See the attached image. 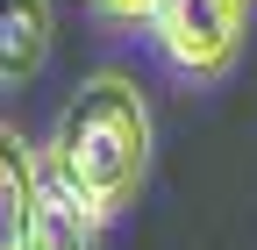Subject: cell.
Returning a JSON list of instances; mask_svg holds the SVG:
<instances>
[{
    "mask_svg": "<svg viewBox=\"0 0 257 250\" xmlns=\"http://www.w3.org/2000/svg\"><path fill=\"white\" fill-rule=\"evenodd\" d=\"M100 222L107 214L43 158V193H36V214H29L22 250H100Z\"/></svg>",
    "mask_w": 257,
    "mask_h": 250,
    "instance_id": "3",
    "label": "cell"
},
{
    "mask_svg": "<svg viewBox=\"0 0 257 250\" xmlns=\"http://www.w3.org/2000/svg\"><path fill=\"white\" fill-rule=\"evenodd\" d=\"M93 15H100V22H121V29H136V22L157 15V0H93Z\"/></svg>",
    "mask_w": 257,
    "mask_h": 250,
    "instance_id": "6",
    "label": "cell"
},
{
    "mask_svg": "<svg viewBox=\"0 0 257 250\" xmlns=\"http://www.w3.org/2000/svg\"><path fill=\"white\" fill-rule=\"evenodd\" d=\"M150 36L186 79H221L250 36V0H157Z\"/></svg>",
    "mask_w": 257,
    "mask_h": 250,
    "instance_id": "2",
    "label": "cell"
},
{
    "mask_svg": "<svg viewBox=\"0 0 257 250\" xmlns=\"http://www.w3.org/2000/svg\"><path fill=\"white\" fill-rule=\"evenodd\" d=\"M43 158L72 179L100 214L136 207L143 172H150V107H143L136 79H121V72H93L72 100H64L57 136H50Z\"/></svg>",
    "mask_w": 257,
    "mask_h": 250,
    "instance_id": "1",
    "label": "cell"
},
{
    "mask_svg": "<svg viewBox=\"0 0 257 250\" xmlns=\"http://www.w3.org/2000/svg\"><path fill=\"white\" fill-rule=\"evenodd\" d=\"M43 193V158L15 121H0V250H22L29 236V214H36Z\"/></svg>",
    "mask_w": 257,
    "mask_h": 250,
    "instance_id": "4",
    "label": "cell"
},
{
    "mask_svg": "<svg viewBox=\"0 0 257 250\" xmlns=\"http://www.w3.org/2000/svg\"><path fill=\"white\" fill-rule=\"evenodd\" d=\"M57 15L50 0H0V86H29L50 57Z\"/></svg>",
    "mask_w": 257,
    "mask_h": 250,
    "instance_id": "5",
    "label": "cell"
}]
</instances>
